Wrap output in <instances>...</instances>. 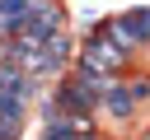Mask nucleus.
Segmentation results:
<instances>
[{
    "label": "nucleus",
    "mask_w": 150,
    "mask_h": 140,
    "mask_svg": "<svg viewBox=\"0 0 150 140\" xmlns=\"http://www.w3.org/2000/svg\"><path fill=\"white\" fill-rule=\"evenodd\" d=\"M61 28H66V9H61L56 0H33L28 14L19 19V37H28V42H47V37L61 33Z\"/></svg>",
    "instance_id": "1"
},
{
    "label": "nucleus",
    "mask_w": 150,
    "mask_h": 140,
    "mask_svg": "<svg viewBox=\"0 0 150 140\" xmlns=\"http://www.w3.org/2000/svg\"><path fill=\"white\" fill-rule=\"evenodd\" d=\"M127 56H131V51H127L122 42H112V37L103 33V23H98V33H89L84 47H80V61H89V65L103 70V75H117V70L127 65Z\"/></svg>",
    "instance_id": "2"
},
{
    "label": "nucleus",
    "mask_w": 150,
    "mask_h": 140,
    "mask_svg": "<svg viewBox=\"0 0 150 140\" xmlns=\"http://www.w3.org/2000/svg\"><path fill=\"white\" fill-rule=\"evenodd\" d=\"M136 107H141V103H136L131 84L108 75V84H103V98H98V112H108L112 121H131V117H136Z\"/></svg>",
    "instance_id": "3"
},
{
    "label": "nucleus",
    "mask_w": 150,
    "mask_h": 140,
    "mask_svg": "<svg viewBox=\"0 0 150 140\" xmlns=\"http://www.w3.org/2000/svg\"><path fill=\"white\" fill-rule=\"evenodd\" d=\"M70 56H75V37H70L66 28H61V33H52V37L42 42V75H66Z\"/></svg>",
    "instance_id": "4"
},
{
    "label": "nucleus",
    "mask_w": 150,
    "mask_h": 140,
    "mask_svg": "<svg viewBox=\"0 0 150 140\" xmlns=\"http://www.w3.org/2000/svg\"><path fill=\"white\" fill-rule=\"evenodd\" d=\"M23 131V112H0V140H19Z\"/></svg>",
    "instance_id": "5"
},
{
    "label": "nucleus",
    "mask_w": 150,
    "mask_h": 140,
    "mask_svg": "<svg viewBox=\"0 0 150 140\" xmlns=\"http://www.w3.org/2000/svg\"><path fill=\"white\" fill-rule=\"evenodd\" d=\"M127 84H131V93H136V103H150V75H131Z\"/></svg>",
    "instance_id": "6"
}]
</instances>
